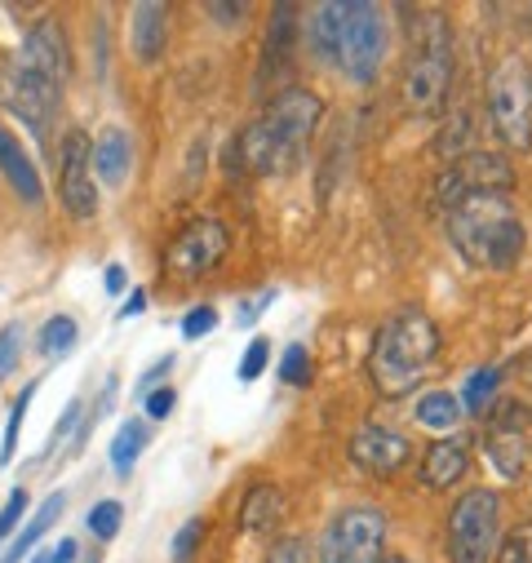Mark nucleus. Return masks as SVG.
I'll return each mask as SVG.
<instances>
[{"label": "nucleus", "instance_id": "1", "mask_svg": "<svg viewBox=\"0 0 532 563\" xmlns=\"http://www.w3.org/2000/svg\"><path fill=\"white\" fill-rule=\"evenodd\" d=\"M320 120H324V102L311 89H285L271 107H266V115H257L226 147V174L235 169V174L266 178V174L298 169Z\"/></svg>", "mask_w": 532, "mask_h": 563}, {"label": "nucleus", "instance_id": "2", "mask_svg": "<svg viewBox=\"0 0 532 563\" xmlns=\"http://www.w3.org/2000/svg\"><path fill=\"white\" fill-rule=\"evenodd\" d=\"M448 240L453 249L470 262V266H488V271H510L523 257V222L510 205V196H470L462 205H453L444 213Z\"/></svg>", "mask_w": 532, "mask_h": 563}, {"label": "nucleus", "instance_id": "3", "mask_svg": "<svg viewBox=\"0 0 532 563\" xmlns=\"http://www.w3.org/2000/svg\"><path fill=\"white\" fill-rule=\"evenodd\" d=\"M440 355V329L426 311L418 307H404L395 311L377 338H373V360H368V373H373V386L381 395H409L426 368L435 364Z\"/></svg>", "mask_w": 532, "mask_h": 563}, {"label": "nucleus", "instance_id": "4", "mask_svg": "<svg viewBox=\"0 0 532 563\" xmlns=\"http://www.w3.org/2000/svg\"><path fill=\"white\" fill-rule=\"evenodd\" d=\"M453 85V41L440 14H422L413 27V58L404 67V102L418 115H435Z\"/></svg>", "mask_w": 532, "mask_h": 563}, {"label": "nucleus", "instance_id": "5", "mask_svg": "<svg viewBox=\"0 0 532 563\" xmlns=\"http://www.w3.org/2000/svg\"><path fill=\"white\" fill-rule=\"evenodd\" d=\"M488 120L506 147H532V76L519 58H501L488 76Z\"/></svg>", "mask_w": 532, "mask_h": 563}, {"label": "nucleus", "instance_id": "6", "mask_svg": "<svg viewBox=\"0 0 532 563\" xmlns=\"http://www.w3.org/2000/svg\"><path fill=\"white\" fill-rule=\"evenodd\" d=\"M501 532V501L492 488H470L448 515V559L453 563H492Z\"/></svg>", "mask_w": 532, "mask_h": 563}, {"label": "nucleus", "instance_id": "7", "mask_svg": "<svg viewBox=\"0 0 532 563\" xmlns=\"http://www.w3.org/2000/svg\"><path fill=\"white\" fill-rule=\"evenodd\" d=\"M386 541V515L377 506H346L320 532V563H377Z\"/></svg>", "mask_w": 532, "mask_h": 563}, {"label": "nucleus", "instance_id": "8", "mask_svg": "<svg viewBox=\"0 0 532 563\" xmlns=\"http://www.w3.org/2000/svg\"><path fill=\"white\" fill-rule=\"evenodd\" d=\"M386 58V19L377 5H364V0H351L342 5V49H337V67L355 80L368 85L381 71Z\"/></svg>", "mask_w": 532, "mask_h": 563}, {"label": "nucleus", "instance_id": "9", "mask_svg": "<svg viewBox=\"0 0 532 563\" xmlns=\"http://www.w3.org/2000/svg\"><path fill=\"white\" fill-rule=\"evenodd\" d=\"M510 187H514L510 161L497 156V152H479V147H475V152L457 156V161L440 174L435 200H440V209L448 213L453 205H462V200H470V196H510Z\"/></svg>", "mask_w": 532, "mask_h": 563}, {"label": "nucleus", "instance_id": "10", "mask_svg": "<svg viewBox=\"0 0 532 563\" xmlns=\"http://www.w3.org/2000/svg\"><path fill=\"white\" fill-rule=\"evenodd\" d=\"M58 102H63V85L27 71L23 63H5L0 67V107H5L19 124H27L32 133H45L58 115Z\"/></svg>", "mask_w": 532, "mask_h": 563}, {"label": "nucleus", "instance_id": "11", "mask_svg": "<svg viewBox=\"0 0 532 563\" xmlns=\"http://www.w3.org/2000/svg\"><path fill=\"white\" fill-rule=\"evenodd\" d=\"M58 200L63 209L85 222L98 213V178H93V147H89V133L71 129L63 133L58 143Z\"/></svg>", "mask_w": 532, "mask_h": 563}, {"label": "nucleus", "instance_id": "12", "mask_svg": "<svg viewBox=\"0 0 532 563\" xmlns=\"http://www.w3.org/2000/svg\"><path fill=\"white\" fill-rule=\"evenodd\" d=\"M226 227L222 222H213V218H196V222H187L178 235H174V244H169V253H165V271L174 275V279H200V275H209L222 257H226Z\"/></svg>", "mask_w": 532, "mask_h": 563}, {"label": "nucleus", "instance_id": "13", "mask_svg": "<svg viewBox=\"0 0 532 563\" xmlns=\"http://www.w3.org/2000/svg\"><path fill=\"white\" fill-rule=\"evenodd\" d=\"M14 63H23L27 71H36V76H45V80H54V85H67V76H71V45H67L63 23H58V19H41V23L23 36Z\"/></svg>", "mask_w": 532, "mask_h": 563}, {"label": "nucleus", "instance_id": "14", "mask_svg": "<svg viewBox=\"0 0 532 563\" xmlns=\"http://www.w3.org/2000/svg\"><path fill=\"white\" fill-rule=\"evenodd\" d=\"M346 453H351L355 471H364V475H373V479H390V475L404 471V462H409L413 449H409L404 435H395V431H386V427H359V431L351 435Z\"/></svg>", "mask_w": 532, "mask_h": 563}, {"label": "nucleus", "instance_id": "15", "mask_svg": "<svg viewBox=\"0 0 532 563\" xmlns=\"http://www.w3.org/2000/svg\"><path fill=\"white\" fill-rule=\"evenodd\" d=\"M129 41H133V54L138 63H156L169 45V5H156V0H143V5H133L129 14Z\"/></svg>", "mask_w": 532, "mask_h": 563}, {"label": "nucleus", "instance_id": "16", "mask_svg": "<svg viewBox=\"0 0 532 563\" xmlns=\"http://www.w3.org/2000/svg\"><path fill=\"white\" fill-rule=\"evenodd\" d=\"M0 174L10 178V187H14L27 205H41V200H45V187H41V174H36L27 147L19 143V133H10L5 124H0Z\"/></svg>", "mask_w": 532, "mask_h": 563}, {"label": "nucleus", "instance_id": "17", "mask_svg": "<svg viewBox=\"0 0 532 563\" xmlns=\"http://www.w3.org/2000/svg\"><path fill=\"white\" fill-rule=\"evenodd\" d=\"M293 23H298V5H289V0L271 10V27H266V45H262V80H271L293 63V41H298Z\"/></svg>", "mask_w": 532, "mask_h": 563}, {"label": "nucleus", "instance_id": "18", "mask_svg": "<svg viewBox=\"0 0 532 563\" xmlns=\"http://www.w3.org/2000/svg\"><path fill=\"white\" fill-rule=\"evenodd\" d=\"M466 466H470V449L462 440H440V444H431L422 453V471L418 475H422L426 488H453L466 475Z\"/></svg>", "mask_w": 532, "mask_h": 563}, {"label": "nucleus", "instance_id": "19", "mask_svg": "<svg viewBox=\"0 0 532 563\" xmlns=\"http://www.w3.org/2000/svg\"><path fill=\"white\" fill-rule=\"evenodd\" d=\"M129 165H133V143L124 129H102V137L93 143V178L107 183V187H120L129 178Z\"/></svg>", "mask_w": 532, "mask_h": 563}, {"label": "nucleus", "instance_id": "20", "mask_svg": "<svg viewBox=\"0 0 532 563\" xmlns=\"http://www.w3.org/2000/svg\"><path fill=\"white\" fill-rule=\"evenodd\" d=\"M307 49L324 63V67H337V49H342V5L324 0L307 14Z\"/></svg>", "mask_w": 532, "mask_h": 563}, {"label": "nucleus", "instance_id": "21", "mask_svg": "<svg viewBox=\"0 0 532 563\" xmlns=\"http://www.w3.org/2000/svg\"><path fill=\"white\" fill-rule=\"evenodd\" d=\"M488 457H492L497 475H506V479H519V475H523V462H528L523 431L514 427V421H506L501 412H497L492 431H488Z\"/></svg>", "mask_w": 532, "mask_h": 563}, {"label": "nucleus", "instance_id": "22", "mask_svg": "<svg viewBox=\"0 0 532 563\" xmlns=\"http://www.w3.org/2000/svg\"><path fill=\"white\" fill-rule=\"evenodd\" d=\"M63 506H67V493H49L41 506H36V515L27 519V528L10 541V550H5V559H0V563H23L32 550H36V541L58 523V515H63Z\"/></svg>", "mask_w": 532, "mask_h": 563}, {"label": "nucleus", "instance_id": "23", "mask_svg": "<svg viewBox=\"0 0 532 563\" xmlns=\"http://www.w3.org/2000/svg\"><path fill=\"white\" fill-rule=\"evenodd\" d=\"M280 515H285V497L276 484H253L244 506H240V523L248 532H271L280 523Z\"/></svg>", "mask_w": 532, "mask_h": 563}, {"label": "nucleus", "instance_id": "24", "mask_svg": "<svg viewBox=\"0 0 532 563\" xmlns=\"http://www.w3.org/2000/svg\"><path fill=\"white\" fill-rule=\"evenodd\" d=\"M147 440H152V431L143 427V421H138V417H124V427H120L115 440H111V471H115V475H133V466H138Z\"/></svg>", "mask_w": 532, "mask_h": 563}, {"label": "nucleus", "instance_id": "25", "mask_svg": "<svg viewBox=\"0 0 532 563\" xmlns=\"http://www.w3.org/2000/svg\"><path fill=\"white\" fill-rule=\"evenodd\" d=\"M413 417L422 421L426 431H453L462 421V399L453 390H426L418 404H413Z\"/></svg>", "mask_w": 532, "mask_h": 563}, {"label": "nucleus", "instance_id": "26", "mask_svg": "<svg viewBox=\"0 0 532 563\" xmlns=\"http://www.w3.org/2000/svg\"><path fill=\"white\" fill-rule=\"evenodd\" d=\"M76 342H80L76 320H71V316H54V320H45V324H41L36 351H41L45 360H63V355H71V346H76Z\"/></svg>", "mask_w": 532, "mask_h": 563}, {"label": "nucleus", "instance_id": "27", "mask_svg": "<svg viewBox=\"0 0 532 563\" xmlns=\"http://www.w3.org/2000/svg\"><path fill=\"white\" fill-rule=\"evenodd\" d=\"M32 399H36V382H27V386H23V395H19V399H14V408H10L5 435H0V466H14V457H19V435H23V421H27Z\"/></svg>", "mask_w": 532, "mask_h": 563}, {"label": "nucleus", "instance_id": "28", "mask_svg": "<svg viewBox=\"0 0 532 563\" xmlns=\"http://www.w3.org/2000/svg\"><path fill=\"white\" fill-rule=\"evenodd\" d=\"M497 386H501V368H475V373L466 377V390H462V408L479 417V412L492 404Z\"/></svg>", "mask_w": 532, "mask_h": 563}, {"label": "nucleus", "instance_id": "29", "mask_svg": "<svg viewBox=\"0 0 532 563\" xmlns=\"http://www.w3.org/2000/svg\"><path fill=\"white\" fill-rule=\"evenodd\" d=\"M492 563H532V519H528V523H519V528L497 545Z\"/></svg>", "mask_w": 532, "mask_h": 563}, {"label": "nucleus", "instance_id": "30", "mask_svg": "<svg viewBox=\"0 0 532 563\" xmlns=\"http://www.w3.org/2000/svg\"><path fill=\"white\" fill-rule=\"evenodd\" d=\"M120 519H124V506H120V501H98L85 523H89V532H93L98 541H111V537L120 532Z\"/></svg>", "mask_w": 532, "mask_h": 563}, {"label": "nucleus", "instance_id": "31", "mask_svg": "<svg viewBox=\"0 0 532 563\" xmlns=\"http://www.w3.org/2000/svg\"><path fill=\"white\" fill-rule=\"evenodd\" d=\"M23 346H27V338H23V324H5V329H0V382H5V377L19 368V360H23Z\"/></svg>", "mask_w": 532, "mask_h": 563}, {"label": "nucleus", "instance_id": "32", "mask_svg": "<svg viewBox=\"0 0 532 563\" xmlns=\"http://www.w3.org/2000/svg\"><path fill=\"white\" fill-rule=\"evenodd\" d=\"M280 382H285V386H311V355H307L302 342L285 351V360H280Z\"/></svg>", "mask_w": 532, "mask_h": 563}, {"label": "nucleus", "instance_id": "33", "mask_svg": "<svg viewBox=\"0 0 532 563\" xmlns=\"http://www.w3.org/2000/svg\"><path fill=\"white\" fill-rule=\"evenodd\" d=\"M266 364H271V342L253 338L248 351H244V360H240V382H257L266 373Z\"/></svg>", "mask_w": 532, "mask_h": 563}, {"label": "nucleus", "instance_id": "34", "mask_svg": "<svg viewBox=\"0 0 532 563\" xmlns=\"http://www.w3.org/2000/svg\"><path fill=\"white\" fill-rule=\"evenodd\" d=\"M27 506H32V497H27V488H14L10 493V501L0 506V545L10 541V532H14V523H23V515H27Z\"/></svg>", "mask_w": 532, "mask_h": 563}, {"label": "nucleus", "instance_id": "35", "mask_svg": "<svg viewBox=\"0 0 532 563\" xmlns=\"http://www.w3.org/2000/svg\"><path fill=\"white\" fill-rule=\"evenodd\" d=\"M200 541H204V519H187L178 528V537H174V563H191V554L200 550Z\"/></svg>", "mask_w": 532, "mask_h": 563}, {"label": "nucleus", "instance_id": "36", "mask_svg": "<svg viewBox=\"0 0 532 563\" xmlns=\"http://www.w3.org/2000/svg\"><path fill=\"white\" fill-rule=\"evenodd\" d=\"M266 563H311V545L302 537H280L266 554Z\"/></svg>", "mask_w": 532, "mask_h": 563}, {"label": "nucleus", "instance_id": "37", "mask_svg": "<svg viewBox=\"0 0 532 563\" xmlns=\"http://www.w3.org/2000/svg\"><path fill=\"white\" fill-rule=\"evenodd\" d=\"M218 329V311L213 307H191L187 316H182V338L187 342H196V338H204V333H213Z\"/></svg>", "mask_w": 532, "mask_h": 563}, {"label": "nucleus", "instance_id": "38", "mask_svg": "<svg viewBox=\"0 0 532 563\" xmlns=\"http://www.w3.org/2000/svg\"><path fill=\"white\" fill-rule=\"evenodd\" d=\"M174 404H178V395H174L169 386H160V390L147 395V417H152V421H165V417L174 412Z\"/></svg>", "mask_w": 532, "mask_h": 563}, {"label": "nucleus", "instance_id": "39", "mask_svg": "<svg viewBox=\"0 0 532 563\" xmlns=\"http://www.w3.org/2000/svg\"><path fill=\"white\" fill-rule=\"evenodd\" d=\"M76 427H80V399H71V404H67V412H63V421H58V431L49 435L45 453H54V449L63 444V435H67V431H76Z\"/></svg>", "mask_w": 532, "mask_h": 563}, {"label": "nucleus", "instance_id": "40", "mask_svg": "<svg viewBox=\"0 0 532 563\" xmlns=\"http://www.w3.org/2000/svg\"><path fill=\"white\" fill-rule=\"evenodd\" d=\"M76 554H80V545H76L71 537H63L54 550H41V554H36V563H76Z\"/></svg>", "mask_w": 532, "mask_h": 563}, {"label": "nucleus", "instance_id": "41", "mask_svg": "<svg viewBox=\"0 0 532 563\" xmlns=\"http://www.w3.org/2000/svg\"><path fill=\"white\" fill-rule=\"evenodd\" d=\"M209 14H213L218 23H240V19L248 14V5H222V0H213V5H209Z\"/></svg>", "mask_w": 532, "mask_h": 563}, {"label": "nucleus", "instance_id": "42", "mask_svg": "<svg viewBox=\"0 0 532 563\" xmlns=\"http://www.w3.org/2000/svg\"><path fill=\"white\" fill-rule=\"evenodd\" d=\"M143 311H147V294H143V289H133L129 302H124V311H120V320H138Z\"/></svg>", "mask_w": 532, "mask_h": 563}, {"label": "nucleus", "instance_id": "43", "mask_svg": "<svg viewBox=\"0 0 532 563\" xmlns=\"http://www.w3.org/2000/svg\"><path fill=\"white\" fill-rule=\"evenodd\" d=\"M124 289V266H107V294H120Z\"/></svg>", "mask_w": 532, "mask_h": 563}, {"label": "nucleus", "instance_id": "44", "mask_svg": "<svg viewBox=\"0 0 532 563\" xmlns=\"http://www.w3.org/2000/svg\"><path fill=\"white\" fill-rule=\"evenodd\" d=\"M377 563H409V559H404V554H381Z\"/></svg>", "mask_w": 532, "mask_h": 563}, {"label": "nucleus", "instance_id": "45", "mask_svg": "<svg viewBox=\"0 0 532 563\" xmlns=\"http://www.w3.org/2000/svg\"><path fill=\"white\" fill-rule=\"evenodd\" d=\"M89 563H93V559H89Z\"/></svg>", "mask_w": 532, "mask_h": 563}]
</instances>
